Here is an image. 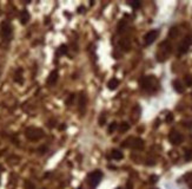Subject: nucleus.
Returning a JSON list of instances; mask_svg holds the SVG:
<instances>
[{"label": "nucleus", "mask_w": 192, "mask_h": 189, "mask_svg": "<svg viewBox=\"0 0 192 189\" xmlns=\"http://www.w3.org/2000/svg\"><path fill=\"white\" fill-rule=\"evenodd\" d=\"M140 84H142V87L144 90L150 91V92L156 91L157 87H158V80H157V78L154 76H146V77H144L142 79Z\"/></svg>", "instance_id": "1"}, {"label": "nucleus", "mask_w": 192, "mask_h": 189, "mask_svg": "<svg viewBox=\"0 0 192 189\" xmlns=\"http://www.w3.org/2000/svg\"><path fill=\"white\" fill-rule=\"evenodd\" d=\"M170 52H171V45L167 42H164L160 46H159V51L157 53L158 60L159 61H164L167 58V56L170 54Z\"/></svg>", "instance_id": "2"}, {"label": "nucleus", "mask_w": 192, "mask_h": 189, "mask_svg": "<svg viewBox=\"0 0 192 189\" xmlns=\"http://www.w3.org/2000/svg\"><path fill=\"white\" fill-rule=\"evenodd\" d=\"M102 177H103V174L99 170H95V171H93V173H91L88 175V183H90L91 189H94L95 187L99 184Z\"/></svg>", "instance_id": "3"}, {"label": "nucleus", "mask_w": 192, "mask_h": 189, "mask_svg": "<svg viewBox=\"0 0 192 189\" xmlns=\"http://www.w3.org/2000/svg\"><path fill=\"white\" fill-rule=\"evenodd\" d=\"M26 136H27V138H29L32 141H36L43 136V131L37 128H28L26 130Z\"/></svg>", "instance_id": "4"}, {"label": "nucleus", "mask_w": 192, "mask_h": 189, "mask_svg": "<svg viewBox=\"0 0 192 189\" xmlns=\"http://www.w3.org/2000/svg\"><path fill=\"white\" fill-rule=\"evenodd\" d=\"M191 45H192V37H186L185 39H183L181 43L179 44V47H178L179 53H185V52H187Z\"/></svg>", "instance_id": "5"}, {"label": "nucleus", "mask_w": 192, "mask_h": 189, "mask_svg": "<svg viewBox=\"0 0 192 189\" xmlns=\"http://www.w3.org/2000/svg\"><path fill=\"white\" fill-rule=\"evenodd\" d=\"M158 35H159V32H158L157 30L150 31V32H147V33L145 35V37H144V43H145L146 45H151V44L157 39Z\"/></svg>", "instance_id": "6"}, {"label": "nucleus", "mask_w": 192, "mask_h": 189, "mask_svg": "<svg viewBox=\"0 0 192 189\" xmlns=\"http://www.w3.org/2000/svg\"><path fill=\"white\" fill-rule=\"evenodd\" d=\"M1 35H3V37H4L5 39H7V40L11 38V36H12V27H11L10 23L4 21V23L1 24Z\"/></svg>", "instance_id": "7"}, {"label": "nucleus", "mask_w": 192, "mask_h": 189, "mask_svg": "<svg viewBox=\"0 0 192 189\" xmlns=\"http://www.w3.org/2000/svg\"><path fill=\"white\" fill-rule=\"evenodd\" d=\"M169 140L172 144L177 145V144H180L183 142V135L179 134L178 131H171L169 135Z\"/></svg>", "instance_id": "8"}, {"label": "nucleus", "mask_w": 192, "mask_h": 189, "mask_svg": "<svg viewBox=\"0 0 192 189\" xmlns=\"http://www.w3.org/2000/svg\"><path fill=\"white\" fill-rule=\"evenodd\" d=\"M130 144L129 147H132L135 149H142L144 147V141L142 138H130Z\"/></svg>", "instance_id": "9"}, {"label": "nucleus", "mask_w": 192, "mask_h": 189, "mask_svg": "<svg viewBox=\"0 0 192 189\" xmlns=\"http://www.w3.org/2000/svg\"><path fill=\"white\" fill-rule=\"evenodd\" d=\"M140 117V108L139 105H136L133 109H132V112H131V119L132 122H137Z\"/></svg>", "instance_id": "10"}, {"label": "nucleus", "mask_w": 192, "mask_h": 189, "mask_svg": "<svg viewBox=\"0 0 192 189\" xmlns=\"http://www.w3.org/2000/svg\"><path fill=\"white\" fill-rule=\"evenodd\" d=\"M119 45H120V47H121L124 51H129V50L131 49V43H130V40L127 39V38H123V39L119 42Z\"/></svg>", "instance_id": "11"}, {"label": "nucleus", "mask_w": 192, "mask_h": 189, "mask_svg": "<svg viewBox=\"0 0 192 189\" xmlns=\"http://www.w3.org/2000/svg\"><path fill=\"white\" fill-rule=\"evenodd\" d=\"M57 79H58V72L54 70V71H52V72L50 73V76H48V78H47V84L52 85V84H54V83L57 82Z\"/></svg>", "instance_id": "12"}, {"label": "nucleus", "mask_w": 192, "mask_h": 189, "mask_svg": "<svg viewBox=\"0 0 192 189\" xmlns=\"http://www.w3.org/2000/svg\"><path fill=\"white\" fill-rule=\"evenodd\" d=\"M111 157H112L113 160H116V161H119V160H121L123 157H124V155H123V152L119 151V150H112Z\"/></svg>", "instance_id": "13"}, {"label": "nucleus", "mask_w": 192, "mask_h": 189, "mask_svg": "<svg viewBox=\"0 0 192 189\" xmlns=\"http://www.w3.org/2000/svg\"><path fill=\"white\" fill-rule=\"evenodd\" d=\"M28 20H29V13H28L26 10H24V11L20 13V23H21V24H26Z\"/></svg>", "instance_id": "14"}, {"label": "nucleus", "mask_w": 192, "mask_h": 189, "mask_svg": "<svg viewBox=\"0 0 192 189\" xmlns=\"http://www.w3.org/2000/svg\"><path fill=\"white\" fill-rule=\"evenodd\" d=\"M118 86H119V80L116 79V78H112V79L107 83V87H109L110 90H116Z\"/></svg>", "instance_id": "15"}, {"label": "nucleus", "mask_w": 192, "mask_h": 189, "mask_svg": "<svg viewBox=\"0 0 192 189\" xmlns=\"http://www.w3.org/2000/svg\"><path fill=\"white\" fill-rule=\"evenodd\" d=\"M172 85H173V89H174L177 92H179V93H183V92H184V86H183V84H181L179 80H174V82L172 83Z\"/></svg>", "instance_id": "16"}, {"label": "nucleus", "mask_w": 192, "mask_h": 189, "mask_svg": "<svg viewBox=\"0 0 192 189\" xmlns=\"http://www.w3.org/2000/svg\"><path fill=\"white\" fill-rule=\"evenodd\" d=\"M130 129V124L129 123H126V122H123L120 125H119V131L120 133H125Z\"/></svg>", "instance_id": "17"}, {"label": "nucleus", "mask_w": 192, "mask_h": 189, "mask_svg": "<svg viewBox=\"0 0 192 189\" xmlns=\"http://www.w3.org/2000/svg\"><path fill=\"white\" fill-rule=\"evenodd\" d=\"M116 129H117V123H116V122H113V123H111V124H110V127H109V130H107V131H109V134H112Z\"/></svg>", "instance_id": "18"}, {"label": "nucleus", "mask_w": 192, "mask_h": 189, "mask_svg": "<svg viewBox=\"0 0 192 189\" xmlns=\"http://www.w3.org/2000/svg\"><path fill=\"white\" fill-rule=\"evenodd\" d=\"M67 53V46L66 45H61L59 47V54H66Z\"/></svg>", "instance_id": "19"}, {"label": "nucleus", "mask_w": 192, "mask_h": 189, "mask_svg": "<svg viewBox=\"0 0 192 189\" xmlns=\"http://www.w3.org/2000/svg\"><path fill=\"white\" fill-rule=\"evenodd\" d=\"M80 108L83 106V109L86 106V97H85V94H81V96H80Z\"/></svg>", "instance_id": "20"}, {"label": "nucleus", "mask_w": 192, "mask_h": 189, "mask_svg": "<svg viewBox=\"0 0 192 189\" xmlns=\"http://www.w3.org/2000/svg\"><path fill=\"white\" fill-rule=\"evenodd\" d=\"M185 84L187 86H192V76H186L185 77Z\"/></svg>", "instance_id": "21"}, {"label": "nucleus", "mask_w": 192, "mask_h": 189, "mask_svg": "<svg viewBox=\"0 0 192 189\" xmlns=\"http://www.w3.org/2000/svg\"><path fill=\"white\" fill-rule=\"evenodd\" d=\"M185 160H186V161L192 160V150H187V151L185 152Z\"/></svg>", "instance_id": "22"}, {"label": "nucleus", "mask_w": 192, "mask_h": 189, "mask_svg": "<svg viewBox=\"0 0 192 189\" xmlns=\"http://www.w3.org/2000/svg\"><path fill=\"white\" fill-rule=\"evenodd\" d=\"M177 35H178V30L174 28V27L171 28V31H170V37H171V38H174Z\"/></svg>", "instance_id": "23"}, {"label": "nucleus", "mask_w": 192, "mask_h": 189, "mask_svg": "<svg viewBox=\"0 0 192 189\" xmlns=\"http://www.w3.org/2000/svg\"><path fill=\"white\" fill-rule=\"evenodd\" d=\"M125 28V21H121L120 24H118V32H123Z\"/></svg>", "instance_id": "24"}, {"label": "nucleus", "mask_w": 192, "mask_h": 189, "mask_svg": "<svg viewBox=\"0 0 192 189\" xmlns=\"http://www.w3.org/2000/svg\"><path fill=\"white\" fill-rule=\"evenodd\" d=\"M73 101H74V94L72 93V94H70V96H69V99L66 101V104L71 105V103H73Z\"/></svg>", "instance_id": "25"}, {"label": "nucleus", "mask_w": 192, "mask_h": 189, "mask_svg": "<svg viewBox=\"0 0 192 189\" xmlns=\"http://www.w3.org/2000/svg\"><path fill=\"white\" fill-rule=\"evenodd\" d=\"M130 5H131L133 8H138V7L140 6V3H139V1H131Z\"/></svg>", "instance_id": "26"}, {"label": "nucleus", "mask_w": 192, "mask_h": 189, "mask_svg": "<svg viewBox=\"0 0 192 189\" xmlns=\"http://www.w3.org/2000/svg\"><path fill=\"white\" fill-rule=\"evenodd\" d=\"M105 119H106V117H105V115L103 114V115L99 117V125H104V123H105Z\"/></svg>", "instance_id": "27"}, {"label": "nucleus", "mask_w": 192, "mask_h": 189, "mask_svg": "<svg viewBox=\"0 0 192 189\" xmlns=\"http://www.w3.org/2000/svg\"><path fill=\"white\" fill-rule=\"evenodd\" d=\"M25 187H26V189H34V185L32 184V183H29V182H26L25 183Z\"/></svg>", "instance_id": "28"}, {"label": "nucleus", "mask_w": 192, "mask_h": 189, "mask_svg": "<svg viewBox=\"0 0 192 189\" xmlns=\"http://www.w3.org/2000/svg\"><path fill=\"white\" fill-rule=\"evenodd\" d=\"M166 121H167V122H169V121H172V115H171V114H170V115L167 116V118H166Z\"/></svg>", "instance_id": "29"}, {"label": "nucleus", "mask_w": 192, "mask_h": 189, "mask_svg": "<svg viewBox=\"0 0 192 189\" xmlns=\"http://www.w3.org/2000/svg\"><path fill=\"white\" fill-rule=\"evenodd\" d=\"M117 189H120V188H117Z\"/></svg>", "instance_id": "30"}]
</instances>
